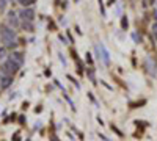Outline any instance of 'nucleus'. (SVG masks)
<instances>
[{"label": "nucleus", "mask_w": 157, "mask_h": 141, "mask_svg": "<svg viewBox=\"0 0 157 141\" xmlns=\"http://www.w3.org/2000/svg\"><path fill=\"white\" fill-rule=\"evenodd\" d=\"M0 36H2L3 46L11 49L17 44V38H16V32L13 30V27H8V25H0Z\"/></svg>", "instance_id": "nucleus-1"}, {"label": "nucleus", "mask_w": 157, "mask_h": 141, "mask_svg": "<svg viewBox=\"0 0 157 141\" xmlns=\"http://www.w3.org/2000/svg\"><path fill=\"white\" fill-rule=\"evenodd\" d=\"M21 65H17V63L13 60L11 57L3 63V66H2V74H8V75H14L17 71H19Z\"/></svg>", "instance_id": "nucleus-2"}, {"label": "nucleus", "mask_w": 157, "mask_h": 141, "mask_svg": "<svg viewBox=\"0 0 157 141\" xmlns=\"http://www.w3.org/2000/svg\"><path fill=\"white\" fill-rule=\"evenodd\" d=\"M19 16H21V19L25 20V22H33V19H35V11H33L32 8H24V9L19 13Z\"/></svg>", "instance_id": "nucleus-3"}, {"label": "nucleus", "mask_w": 157, "mask_h": 141, "mask_svg": "<svg viewBox=\"0 0 157 141\" xmlns=\"http://www.w3.org/2000/svg\"><path fill=\"white\" fill-rule=\"evenodd\" d=\"M98 50L101 52V55H99V58H102V61L105 63V65H109L110 63V57H109V52H107V49H105V46H104L102 43L98 46Z\"/></svg>", "instance_id": "nucleus-4"}, {"label": "nucleus", "mask_w": 157, "mask_h": 141, "mask_svg": "<svg viewBox=\"0 0 157 141\" xmlns=\"http://www.w3.org/2000/svg\"><path fill=\"white\" fill-rule=\"evenodd\" d=\"M11 83H13V75H8V74H2V75H0V88L6 89Z\"/></svg>", "instance_id": "nucleus-5"}, {"label": "nucleus", "mask_w": 157, "mask_h": 141, "mask_svg": "<svg viewBox=\"0 0 157 141\" xmlns=\"http://www.w3.org/2000/svg\"><path fill=\"white\" fill-rule=\"evenodd\" d=\"M146 68H148V72L151 75H155L157 69H155V61L152 58H146Z\"/></svg>", "instance_id": "nucleus-6"}, {"label": "nucleus", "mask_w": 157, "mask_h": 141, "mask_svg": "<svg viewBox=\"0 0 157 141\" xmlns=\"http://www.w3.org/2000/svg\"><path fill=\"white\" fill-rule=\"evenodd\" d=\"M8 20H10V25H13L14 28L19 25V20H17V17H16V13H14V11H10V13H8Z\"/></svg>", "instance_id": "nucleus-7"}, {"label": "nucleus", "mask_w": 157, "mask_h": 141, "mask_svg": "<svg viewBox=\"0 0 157 141\" xmlns=\"http://www.w3.org/2000/svg\"><path fill=\"white\" fill-rule=\"evenodd\" d=\"M11 58L13 60H14L16 63H17V65H24V57H22V54L21 52H14V54H11Z\"/></svg>", "instance_id": "nucleus-8"}, {"label": "nucleus", "mask_w": 157, "mask_h": 141, "mask_svg": "<svg viewBox=\"0 0 157 141\" xmlns=\"http://www.w3.org/2000/svg\"><path fill=\"white\" fill-rule=\"evenodd\" d=\"M19 2H21L22 5H25V6H29V5H33L36 0H19Z\"/></svg>", "instance_id": "nucleus-9"}, {"label": "nucleus", "mask_w": 157, "mask_h": 141, "mask_svg": "<svg viewBox=\"0 0 157 141\" xmlns=\"http://www.w3.org/2000/svg\"><path fill=\"white\" fill-rule=\"evenodd\" d=\"M121 27L123 28H127V19L126 17H123V20H121Z\"/></svg>", "instance_id": "nucleus-10"}, {"label": "nucleus", "mask_w": 157, "mask_h": 141, "mask_svg": "<svg viewBox=\"0 0 157 141\" xmlns=\"http://www.w3.org/2000/svg\"><path fill=\"white\" fill-rule=\"evenodd\" d=\"M152 33H154L155 39H157V24H154V25H152Z\"/></svg>", "instance_id": "nucleus-11"}, {"label": "nucleus", "mask_w": 157, "mask_h": 141, "mask_svg": "<svg viewBox=\"0 0 157 141\" xmlns=\"http://www.w3.org/2000/svg\"><path fill=\"white\" fill-rule=\"evenodd\" d=\"M155 19H157V11H155Z\"/></svg>", "instance_id": "nucleus-12"}]
</instances>
